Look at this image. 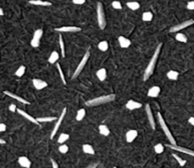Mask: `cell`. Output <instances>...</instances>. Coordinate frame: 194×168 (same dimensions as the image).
Segmentation results:
<instances>
[{"instance_id": "obj_23", "label": "cell", "mask_w": 194, "mask_h": 168, "mask_svg": "<svg viewBox=\"0 0 194 168\" xmlns=\"http://www.w3.org/2000/svg\"><path fill=\"white\" fill-rule=\"evenodd\" d=\"M82 151L85 154H90V155L95 154V149L93 148V146L90 145H87V143L82 145Z\"/></svg>"}, {"instance_id": "obj_11", "label": "cell", "mask_w": 194, "mask_h": 168, "mask_svg": "<svg viewBox=\"0 0 194 168\" xmlns=\"http://www.w3.org/2000/svg\"><path fill=\"white\" fill-rule=\"evenodd\" d=\"M146 113H147V117L149 119V122H150V125L153 130H155V121H154V114L153 111H151V108L150 105H146Z\"/></svg>"}, {"instance_id": "obj_22", "label": "cell", "mask_w": 194, "mask_h": 168, "mask_svg": "<svg viewBox=\"0 0 194 168\" xmlns=\"http://www.w3.org/2000/svg\"><path fill=\"white\" fill-rule=\"evenodd\" d=\"M178 76H179V73L177 72L176 70H169V71H168V73H167L168 79L172 80V81H176L178 79Z\"/></svg>"}, {"instance_id": "obj_16", "label": "cell", "mask_w": 194, "mask_h": 168, "mask_svg": "<svg viewBox=\"0 0 194 168\" xmlns=\"http://www.w3.org/2000/svg\"><path fill=\"white\" fill-rule=\"evenodd\" d=\"M18 163L24 168H30V166H31V161L29 160L28 157H25V156L18 158Z\"/></svg>"}, {"instance_id": "obj_41", "label": "cell", "mask_w": 194, "mask_h": 168, "mask_svg": "<svg viewBox=\"0 0 194 168\" xmlns=\"http://www.w3.org/2000/svg\"><path fill=\"white\" fill-rule=\"evenodd\" d=\"M72 2L76 5H82L85 3V0H72Z\"/></svg>"}, {"instance_id": "obj_39", "label": "cell", "mask_w": 194, "mask_h": 168, "mask_svg": "<svg viewBox=\"0 0 194 168\" xmlns=\"http://www.w3.org/2000/svg\"><path fill=\"white\" fill-rule=\"evenodd\" d=\"M112 7L116 10H121L122 9V6H121V3L119 1H113L112 2Z\"/></svg>"}, {"instance_id": "obj_37", "label": "cell", "mask_w": 194, "mask_h": 168, "mask_svg": "<svg viewBox=\"0 0 194 168\" xmlns=\"http://www.w3.org/2000/svg\"><path fill=\"white\" fill-rule=\"evenodd\" d=\"M56 66H57V69H58V71H59V74H60V76H61V79H62L63 83H64V85H65V84H66V81H65V77H64V75L63 69H61V65H60V64H57Z\"/></svg>"}, {"instance_id": "obj_9", "label": "cell", "mask_w": 194, "mask_h": 168, "mask_svg": "<svg viewBox=\"0 0 194 168\" xmlns=\"http://www.w3.org/2000/svg\"><path fill=\"white\" fill-rule=\"evenodd\" d=\"M167 146L171 149H173L175 151H178V152H181V153H184V154H187V155H190V156H192L194 157V151L191 149H187V148H185V147H181V146H178V145H167Z\"/></svg>"}, {"instance_id": "obj_34", "label": "cell", "mask_w": 194, "mask_h": 168, "mask_svg": "<svg viewBox=\"0 0 194 168\" xmlns=\"http://www.w3.org/2000/svg\"><path fill=\"white\" fill-rule=\"evenodd\" d=\"M25 71H26L25 66H20V67L17 69V70L15 71V75L17 77H22L24 74H25Z\"/></svg>"}, {"instance_id": "obj_28", "label": "cell", "mask_w": 194, "mask_h": 168, "mask_svg": "<svg viewBox=\"0 0 194 168\" xmlns=\"http://www.w3.org/2000/svg\"><path fill=\"white\" fill-rule=\"evenodd\" d=\"M59 43L61 47V53H62V56L65 57V49H64V39L62 35H59Z\"/></svg>"}, {"instance_id": "obj_1", "label": "cell", "mask_w": 194, "mask_h": 168, "mask_svg": "<svg viewBox=\"0 0 194 168\" xmlns=\"http://www.w3.org/2000/svg\"><path fill=\"white\" fill-rule=\"evenodd\" d=\"M161 47H162V43H160L158 46H157L153 57H151L149 65L147 66L146 69H145V71H144V76H143V80L144 81H147L151 75H153L154 68H155V65H156V62H157V59L159 58V53H160V50H161Z\"/></svg>"}, {"instance_id": "obj_30", "label": "cell", "mask_w": 194, "mask_h": 168, "mask_svg": "<svg viewBox=\"0 0 194 168\" xmlns=\"http://www.w3.org/2000/svg\"><path fill=\"white\" fill-rule=\"evenodd\" d=\"M153 17H154V15L151 11H145V13H143V14H142V20L149 22V21H151Z\"/></svg>"}, {"instance_id": "obj_19", "label": "cell", "mask_w": 194, "mask_h": 168, "mask_svg": "<svg viewBox=\"0 0 194 168\" xmlns=\"http://www.w3.org/2000/svg\"><path fill=\"white\" fill-rule=\"evenodd\" d=\"M118 43H119V46L122 47V49H127V47H129L131 46L130 39L126 38L124 36H119L118 37Z\"/></svg>"}, {"instance_id": "obj_20", "label": "cell", "mask_w": 194, "mask_h": 168, "mask_svg": "<svg viewBox=\"0 0 194 168\" xmlns=\"http://www.w3.org/2000/svg\"><path fill=\"white\" fill-rule=\"evenodd\" d=\"M29 4L36 5V6H51V2L49 1H43V0H29Z\"/></svg>"}, {"instance_id": "obj_17", "label": "cell", "mask_w": 194, "mask_h": 168, "mask_svg": "<svg viewBox=\"0 0 194 168\" xmlns=\"http://www.w3.org/2000/svg\"><path fill=\"white\" fill-rule=\"evenodd\" d=\"M137 137V131L135 129H131L126 133V142H133L136 138Z\"/></svg>"}, {"instance_id": "obj_35", "label": "cell", "mask_w": 194, "mask_h": 168, "mask_svg": "<svg viewBox=\"0 0 194 168\" xmlns=\"http://www.w3.org/2000/svg\"><path fill=\"white\" fill-rule=\"evenodd\" d=\"M172 157L177 160V163H179V165H180V166H185V165H186L187 160H183L182 158H180L177 154H172Z\"/></svg>"}, {"instance_id": "obj_38", "label": "cell", "mask_w": 194, "mask_h": 168, "mask_svg": "<svg viewBox=\"0 0 194 168\" xmlns=\"http://www.w3.org/2000/svg\"><path fill=\"white\" fill-rule=\"evenodd\" d=\"M59 151L62 153V154H65V153H67L68 152V146L66 145H60L59 147Z\"/></svg>"}, {"instance_id": "obj_10", "label": "cell", "mask_w": 194, "mask_h": 168, "mask_svg": "<svg viewBox=\"0 0 194 168\" xmlns=\"http://www.w3.org/2000/svg\"><path fill=\"white\" fill-rule=\"evenodd\" d=\"M81 31L82 29L80 27H75V26H65V27L55 29V32H78Z\"/></svg>"}, {"instance_id": "obj_48", "label": "cell", "mask_w": 194, "mask_h": 168, "mask_svg": "<svg viewBox=\"0 0 194 168\" xmlns=\"http://www.w3.org/2000/svg\"><path fill=\"white\" fill-rule=\"evenodd\" d=\"M0 142H1V145H5V142H5L3 139H1V140H0Z\"/></svg>"}, {"instance_id": "obj_26", "label": "cell", "mask_w": 194, "mask_h": 168, "mask_svg": "<svg viewBox=\"0 0 194 168\" xmlns=\"http://www.w3.org/2000/svg\"><path fill=\"white\" fill-rule=\"evenodd\" d=\"M59 58H60L59 53L57 51H53V52H51L49 58H48V62H49L50 64H54V63H56L58 61Z\"/></svg>"}, {"instance_id": "obj_5", "label": "cell", "mask_w": 194, "mask_h": 168, "mask_svg": "<svg viewBox=\"0 0 194 168\" xmlns=\"http://www.w3.org/2000/svg\"><path fill=\"white\" fill-rule=\"evenodd\" d=\"M89 57H90V51H89V50H86L85 54L83 55V57H82V59L81 60L80 64L78 65V67H77V69H76V70H75V72H74L73 76H72V79H75V78H76V77H78V76H79V74H80V73L82 72V70L83 69L84 66L86 65V63H87V61H88Z\"/></svg>"}, {"instance_id": "obj_7", "label": "cell", "mask_w": 194, "mask_h": 168, "mask_svg": "<svg viewBox=\"0 0 194 168\" xmlns=\"http://www.w3.org/2000/svg\"><path fill=\"white\" fill-rule=\"evenodd\" d=\"M43 33H44V32L42 29H36L33 33V37H32L31 41H30V45H31V47H38L40 46V40L42 38V36H43Z\"/></svg>"}, {"instance_id": "obj_42", "label": "cell", "mask_w": 194, "mask_h": 168, "mask_svg": "<svg viewBox=\"0 0 194 168\" xmlns=\"http://www.w3.org/2000/svg\"><path fill=\"white\" fill-rule=\"evenodd\" d=\"M10 110L11 111V112H15V110L17 111V107H16V105H14V104H11L10 105Z\"/></svg>"}, {"instance_id": "obj_29", "label": "cell", "mask_w": 194, "mask_h": 168, "mask_svg": "<svg viewBox=\"0 0 194 168\" xmlns=\"http://www.w3.org/2000/svg\"><path fill=\"white\" fill-rule=\"evenodd\" d=\"M85 117V109H83V108H81V109H79L78 112H77V115H76V120L78 122H80L82 121V120Z\"/></svg>"}, {"instance_id": "obj_27", "label": "cell", "mask_w": 194, "mask_h": 168, "mask_svg": "<svg viewBox=\"0 0 194 168\" xmlns=\"http://www.w3.org/2000/svg\"><path fill=\"white\" fill-rule=\"evenodd\" d=\"M175 39L177 41L181 42V43H187V35L184 34V33H181V32H178L176 35H175Z\"/></svg>"}, {"instance_id": "obj_46", "label": "cell", "mask_w": 194, "mask_h": 168, "mask_svg": "<svg viewBox=\"0 0 194 168\" xmlns=\"http://www.w3.org/2000/svg\"><path fill=\"white\" fill-rule=\"evenodd\" d=\"M189 123L194 127V117H190V118L189 119Z\"/></svg>"}, {"instance_id": "obj_24", "label": "cell", "mask_w": 194, "mask_h": 168, "mask_svg": "<svg viewBox=\"0 0 194 168\" xmlns=\"http://www.w3.org/2000/svg\"><path fill=\"white\" fill-rule=\"evenodd\" d=\"M99 131L102 136H108L109 134H110V129H109L108 127H106V125H104V124L100 125Z\"/></svg>"}, {"instance_id": "obj_2", "label": "cell", "mask_w": 194, "mask_h": 168, "mask_svg": "<svg viewBox=\"0 0 194 168\" xmlns=\"http://www.w3.org/2000/svg\"><path fill=\"white\" fill-rule=\"evenodd\" d=\"M116 99V95L115 94H108V95H103V96H99V97L93 98L91 100H88L85 102V105L86 106H98L100 105H104L108 104L110 102L114 101Z\"/></svg>"}, {"instance_id": "obj_45", "label": "cell", "mask_w": 194, "mask_h": 168, "mask_svg": "<svg viewBox=\"0 0 194 168\" xmlns=\"http://www.w3.org/2000/svg\"><path fill=\"white\" fill-rule=\"evenodd\" d=\"M97 166H98V163H91V164H89L87 167H85V168H97Z\"/></svg>"}, {"instance_id": "obj_14", "label": "cell", "mask_w": 194, "mask_h": 168, "mask_svg": "<svg viewBox=\"0 0 194 168\" xmlns=\"http://www.w3.org/2000/svg\"><path fill=\"white\" fill-rule=\"evenodd\" d=\"M140 107H142V104L138 103V102L134 101V100H129L126 104V108L129 110L137 109V108H140Z\"/></svg>"}, {"instance_id": "obj_43", "label": "cell", "mask_w": 194, "mask_h": 168, "mask_svg": "<svg viewBox=\"0 0 194 168\" xmlns=\"http://www.w3.org/2000/svg\"><path fill=\"white\" fill-rule=\"evenodd\" d=\"M50 160H51V164H52V168H59V165H58V163H56V160H53V159H51Z\"/></svg>"}, {"instance_id": "obj_33", "label": "cell", "mask_w": 194, "mask_h": 168, "mask_svg": "<svg viewBox=\"0 0 194 168\" xmlns=\"http://www.w3.org/2000/svg\"><path fill=\"white\" fill-rule=\"evenodd\" d=\"M69 139V135L68 134H65V133H62L60 135V137L58 138V142L59 143H62V145H64V143L67 141Z\"/></svg>"}, {"instance_id": "obj_6", "label": "cell", "mask_w": 194, "mask_h": 168, "mask_svg": "<svg viewBox=\"0 0 194 168\" xmlns=\"http://www.w3.org/2000/svg\"><path fill=\"white\" fill-rule=\"evenodd\" d=\"M194 24V19H190V20H187V21H184L180 24H177V25L173 26L172 28H171L169 29V32H180L182 29H184L187 27H190L191 25Z\"/></svg>"}, {"instance_id": "obj_49", "label": "cell", "mask_w": 194, "mask_h": 168, "mask_svg": "<svg viewBox=\"0 0 194 168\" xmlns=\"http://www.w3.org/2000/svg\"><path fill=\"white\" fill-rule=\"evenodd\" d=\"M114 168H118V167H114Z\"/></svg>"}, {"instance_id": "obj_15", "label": "cell", "mask_w": 194, "mask_h": 168, "mask_svg": "<svg viewBox=\"0 0 194 168\" xmlns=\"http://www.w3.org/2000/svg\"><path fill=\"white\" fill-rule=\"evenodd\" d=\"M17 112L20 114L21 116H23L25 119H27L28 121H29V122H31V123H33V124H38V125H40V123H38V121H37V119H35V118H33L31 115H29V114H28L27 112H25V111H23L22 109H17Z\"/></svg>"}, {"instance_id": "obj_44", "label": "cell", "mask_w": 194, "mask_h": 168, "mask_svg": "<svg viewBox=\"0 0 194 168\" xmlns=\"http://www.w3.org/2000/svg\"><path fill=\"white\" fill-rule=\"evenodd\" d=\"M6 128H7V127H6V124H3V123L0 124V131L4 132V131H6Z\"/></svg>"}, {"instance_id": "obj_8", "label": "cell", "mask_w": 194, "mask_h": 168, "mask_svg": "<svg viewBox=\"0 0 194 168\" xmlns=\"http://www.w3.org/2000/svg\"><path fill=\"white\" fill-rule=\"evenodd\" d=\"M65 114H66V108L64 107V108L63 109V111H62V113H61L60 118L57 120L55 127H54V128H53V130H52V132H51L50 139H53V137L56 135V133H57V131H58L59 127H61V124H62V123H63V120H64V116H65Z\"/></svg>"}, {"instance_id": "obj_32", "label": "cell", "mask_w": 194, "mask_h": 168, "mask_svg": "<svg viewBox=\"0 0 194 168\" xmlns=\"http://www.w3.org/2000/svg\"><path fill=\"white\" fill-rule=\"evenodd\" d=\"M99 50H101V51H106L108 50V47H109V45H108V42L107 41H101L99 43Z\"/></svg>"}, {"instance_id": "obj_31", "label": "cell", "mask_w": 194, "mask_h": 168, "mask_svg": "<svg viewBox=\"0 0 194 168\" xmlns=\"http://www.w3.org/2000/svg\"><path fill=\"white\" fill-rule=\"evenodd\" d=\"M37 119L38 123H49V122H53L54 120L56 119V117H41V118H36Z\"/></svg>"}, {"instance_id": "obj_4", "label": "cell", "mask_w": 194, "mask_h": 168, "mask_svg": "<svg viewBox=\"0 0 194 168\" xmlns=\"http://www.w3.org/2000/svg\"><path fill=\"white\" fill-rule=\"evenodd\" d=\"M97 18H98V24L100 29H104L106 27V18L104 14L103 6L100 2L97 4Z\"/></svg>"}, {"instance_id": "obj_3", "label": "cell", "mask_w": 194, "mask_h": 168, "mask_svg": "<svg viewBox=\"0 0 194 168\" xmlns=\"http://www.w3.org/2000/svg\"><path fill=\"white\" fill-rule=\"evenodd\" d=\"M157 117H158V121H159L160 127H162L163 131H164V133H165V135H166V137H167V139L169 141V142H171V145H176V142H175L174 137L172 136L171 130H169V127H167V124H166V122H165L164 118L162 117V115H161L160 112L157 113Z\"/></svg>"}, {"instance_id": "obj_18", "label": "cell", "mask_w": 194, "mask_h": 168, "mask_svg": "<svg viewBox=\"0 0 194 168\" xmlns=\"http://www.w3.org/2000/svg\"><path fill=\"white\" fill-rule=\"evenodd\" d=\"M159 93H160V87H157V86H154V87H151L149 89L148 96L151 98H155L159 95Z\"/></svg>"}, {"instance_id": "obj_40", "label": "cell", "mask_w": 194, "mask_h": 168, "mask_svg": "<svg viewBox=\"0 0 194 168\" xmlns=\"http://www.w3.org/2000/svg\"><path fill=\"white\" fill-rule=\"evenodd\" d=\"M187 9L190 10V11H194V1H190L187 5Z\"/></svg>"}, {"instance_id": "obj_36", "label": "cell", "mask_w": 194, "mask_h": 168, "mask_svg": "<svg viewBox=\"0 0 194 168\" xmlns=\"http://www.w3.org/2000/svg\"><path fill=\"white\" fill-rule=\"evenodd\" d=\"M154 151L156 154H162L164 152V145L162 143H157L154 145Z\"/></svg>"}, {"instance_id": "obj_13", "label": "cell", "mask_w": 194, "mask_h": 168, "mask_svg": "<svg viewBox=\"0 0 194 168\" xmlns=\"http://www.w3.org/2000/svg\"><path fill=\"white\" fill-rule=\"evenodd\" d=\"M32 85L33 87L37 89V90H41V89H43L45 87H47V83L43 81V80H41V79H33L32 80Z\"/></svg>"}, {"instance_id": "obj_47", "label": "cell", "mask_w": 194, "mask_h": 168, "mask_svg": "<svg viewBox=\"0 0 194 168\" xmlns=\"http://www.w3.org/2000/svg\"><path fill=\"white\" fill-rule=\"evenodd\" d=\"M0 14H1V16L4 15V11H3V9H0Z\"/></svg>"}, {"instance_id": "obj_21", "label": "cell", "mask_w": 194, "mask_h": 168, "mask_svg": "<svg viewBox=\"0 0 194 168\" xmlns=\"http://www.w3.org/2000/svg\"><path fill=\"white\" fill-rule=\"evenodd\" d=\"M97 77L99 78V80L100 81H104L106 79V76H107V72H106V69H99L98 71H97Z\"/></svg>"}, {"instance_id": "obj_25", "label": "cell", "mask_w": 194, "mask_h": 168, "mask_svg": "<svg viewBox=\"0 0 194 168\" xmlns=\"http://www.w3.org/2000/svg\"><path fill=\"white\" fill-rule=\"evenodd\" d=\"M126 5H127V7H128L132 11H136V10H138L139 8H140V4H139L138 2H136V1H130V2L127 3Z\"/></svg>"}, {"instance_id": "obj_12", "label": "cell", "mask_w": 194, "mask_h": 168, "mask_svg": "<svg viewBox=\"0 0 194 168\" xmlns=\"http://www.w3.org/2000/svg\"><path fill=\"white\" fill-rule=\"evenodd\" d=\"M3 93H4L5 95L9 96V97H11L13 99H14V100L18 101V102H19V103H22V104H24V105H29V104H30L29 102H28V101H27L26 99H24V98L20 97V96H18V95H16V94H14V93H13V92H10V91H7V90H5Z\"/></svg>"}]
</instances>
